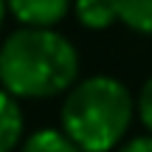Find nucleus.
Wrapping results in <instances>:
<instances>
[{
	"mask_svg": "<svg viewBox=\"0 0 152 152\" xmlns=\"http://www.w3.org/2000/svg\"><path fill=\"white\" fill-rule=\"evenodd\" d=\"M20 152H82V149L62 127H42V130H34L23 141Z\"/></svg>",
	"mask_w": 152,
	"mask_h": 152,
	"instance_id": "obj_6",
	"label": "nucleus"
},
{
	"mask_svg": "<svg viewBox=\"0 0 152 152\" xmlns=\"http://www.w3.org/2000/svg\"><path fill=\"white\" fill-rule=\"evenodd\" d=\"M135 115V99L124 82L115 76H87L65 93L59 127L82 152H115Z\"/></svg>",
	"mask_w": 152,
	"mask_h": 152,
	"instance_id": "obj_2",
	"label": "nucleus"
},
{
	"mask_svg": "<svg viewBox=\"0 0 152 152\" xmlns=\"http://www.w3.org/2000/svg\"><path fill=\"white\" fill-rule=\"evenodd\" d=\"M6 14H9V3L0 0V28H3V23H6Z\"/></svg>",
	"mask_w": 152,
	"mask_h": 152,
	"instance_id": "obj_10",
	"label": "nucleus"
},
{
	"mask_svg": "<svg viewBox=\"0 0 152 152\" xmlns=\"http://www.w3.org/2000/svg\"><path fill=\"white\" fill-rule=\"evenodd\" d=\"M73 14L79 26L87 31H107L118 23V3L115 0H73Z\"/></svg>",
	"mask_w": 152,
	"mask_h": 152,
	"instance_id": "obj_5",
	"label": "nucleus"
},
{
	"mask_svg": "<svg viewBox=\"0 0 152 152\" xmlns=\"http://www.w3.org/2000/svg\"><path fill=\"white\" fill-rule=\"evenodd\" d=\"M23 132H26V115L20 99L0 90V152H11L23 141Z\"/></svg>",
	"mask_w": 152,
	"mask_h": 152,
	"instance_id": "obj_4",
	"label": "nucleus"
},
{
	"mask_svg": "<svg viewBox=\"0 0 152 152\" xmlns=\"http://www.w3.org/2000/svg\"><path fill=\"white\" fill-rule=\"evenodd\" d=\"M20 28H56L73 9V0H6Z\"/></svg>",
	"mask_w": 152,
	"mask_h": 152,
	"instance_id": "obj_3",
	"label": "nucleus"
},
{
	"mask_svg": "<svg viewBox=\"0 0 152 152\" xmlns=\"http://www.w3.org/2000/svg\"><path fill=\"white\" fill-rule=\"evenodd\" d=\"M115 152H152V132L135 135V138H130V141H124Z\"/></svg>",
	"mask_w": 152,
	"mask_h": 152,
	"instance_id": "obj_9",
	"label": "nucleus"
},
{
	"mask_svg": "<svg viewBox=\"0 0 152 152\" xmlns=\"http://www.w3.org/2000/svg\"><path fill=\"white\" fill-rule=\"evenodd\" d=\"M118 3V23L130 31L152 37V0H115Z\"/></svg>",
	"mask_w": 152,
	"mask_h": 152,
	"instance_id": "obj_7",
	"label": "nucleus"
},
{
	"mask_svg": "<svg viewBox=\"0 0 152 152\" xmlns=\"http://www.w3.org/2000/svg\"><path fill=\"white\" fill-rule=\"evenodd\" d=\"M0 90H3V82H0Z\"/></svg>",
	"mask_w": 152,
	"mask_h": 152,
	"instance_id": "obj_11",
	"label": "nucleus"
},
{
	"mask_svg": "<svg viewBox=\"0 0 152 152\" xmlns=\"http://www.w3.org/2000/svg\"><path fill=\"white\" fill-rule=\"evenodd\" d=\"M135 107H138V118H141V124L147 127V132H152V76L141 85L138 99H135Z\"/></svg>",
	"mask_w": 152,
	"mask_h": 152,
	"instance_id": "obj_8",
	"label": "nucleus"
},
{
	"mask_svg": "<svg viewBox=\"0 0 152 152\" xmlns=\"http://www.w3.org/2000/svg\"><path fill=\"white\" fill-rule=\"evenodd\" d=\"M0 82L14 99L65 96L79 82V51L56 28H17L0 45Z\"/></svg>",
	"mask_w": 152,
	"mask_h": 152,
	"instance_id": "obj_1",
	"label": "nucleus"
}]
</instances>
